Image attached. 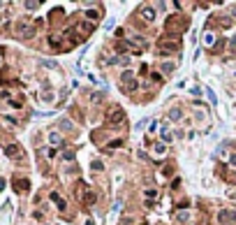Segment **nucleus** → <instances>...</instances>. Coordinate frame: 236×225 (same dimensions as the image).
I'll list each match as a JSON object with an SVG mask.
<instances>
[{
    "mask_svg": "<svg viewBox=\"0 0 236 225\" xmlns=\"http://www.w3.org/2000/svg\"><path fill=\"white\" fill-rule=\"evenodd\" d=\"M123 121H125V111L121 109V107H114L109 114V123H114V126H121Z\"/></svg>",
    "mask_w": 236,
    "mask_h": 225,
    "instance_id": "f257e3e1",
    "label": "nucleus"
},
{
    "mask_svg": "<svg viewBox=\"0 0 236 225\" xmlns=\"http://www.w3.org/2000/svg\"><path fill=\"white\" fill-rule=\"evenodd\" d=\"M174 70H176V63H171V60H169V63H162V72L164 74H171Z\"/></svg>",
    "mask_w": 236,
    "mask_h": 225,
    "instance_id": "f03ea898",
    "label": "nucleus"
},
{
    "mask_svg": "<svg viewBox=\"0 0 236 225\" xmlns=\"http://www.w3.org/2000/svg\"><path fill=\"white\" fill-rule=\"evenodd\" d=\"M14 188L16 190H26L28 188V181H23V179H21V181H14Z\"/></svg>",
    "mask_w": 236,
    "mask_h": 225,
    "instance_id": "7ed1b4c3",
    "label": "nucleus"
},
{
    "mask_svg": "<svg viewBox=\"0 0 236 225\" xmlns=\"http://www.w3.org/2000/svg\"><path fill=\"white\" fill-rule=\"evenodd\" d=\"M141 14H144V19H148V21L153 19V10H151V7H144V10H141Z\"/></svg>",
    "mask_w": 236,
    "mask_h": 225,
    "instance_id": "20e7f679",
    "label": "nucleus"
},
{
    "mask_svg": "<svg viewBox=\"0 0 236 225\" xmlns=\"http://www.w3.org/2000/svg\"><path fill=\"white\" fill-rule=\"evenodd\" d=\"M222 220H225V223H231V220H234V214H231V211H222Z\"/></svg>",
    "mask_w": 236,
    "mask_h": 225,
    "instance_id": "39448f33",
    "label": "nucleus"
},
{
    "mask_svg": "<svg viewBox=\"0 0 236 225\" xmlns=\"http://www.w3.org/2000/svg\"><path fill=\"white\" fill-rule=\"evenodd\" d=\"M16 151H19V149H16V146H14V144H12V146H7V153H9V156H14V153H16Z\"/></svg>",
    "mask_w": 236,
    "mask_h": 225,
    "instance_id": "423d86ee",
    "label": "nucleus"
},
{
    "mask_svg": "<svg viewBox=\"0 0 236 225\" xmlns=\"http://www.w3.org/2000/svg\"><path fill=\"white\" fill-rule=\"evenodd\" d=\"M49 139H51V144H58V139H60V137H58V135H53V132H51V135H49Z\"/></svg>",
    "mask_w": 236,
    "mask_h": 225,
    "instance_id": "0eeeda50",
    "label": "nucleus"
},
{
    "mask_svg": "<svg viewBox=\"0 0 236 225\" xmlns=\"http://www.w3.org/2000/svg\"><path fill=\"white\" fill-rule=\"evenodd\" d=\"M231 165H236V156H231Z\"/></svg>",
    "mask_w": 236,
    "mask_h": 225,
    "instance_id": "6e6552de",
    "label": "nucleus"
}]
</instances>
